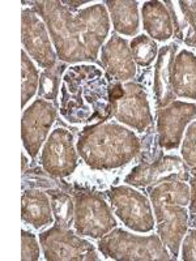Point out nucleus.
<instances>
[{
	"label": "nucleus",
	"mask_w": 196,
	"mask_h": 261,
	"mask_svg": "<svg viewBox=\"0 0 196 261\" xmlns=\"http://www.w3.org/2000/svg\"><path fill=\"white\" fill-rule=\"evenodd\" d=\"M47 27L58 59L67 64L98 63V53L110 32V16L104 4L72 12L58 0L30 2Z\"/></svg>",
	"instance_id": "nucleus-1"
},
{
	"label": "nucleus",
	"mask_w": 196,
	"mask_h": 261,
	"mask_svg": "<svg viewBox=\"0 0 196 261\" xmlns=\"http://www.w3.org/2000/svg\"><path fill=\"white\" fill-rule=\"evenodd\" d=\"M106 74L92 64L68 67L60 86V115L71 124L104 123L113 118Z\"/></svg>",
	"instance_id": "nucleus-2"
},
{
	"label": "nucleus",
	"mask_w": 196,
	"mask_h": 261,
	"mask_svg": "<svg viewBox=\"0 0 196 261\" xmlns=\"http://www.w3.org/2000/svg\"><path fill=\"white\" fill-rule=\"evenodd\" d=\"M76 149L92 170H115L140 154L141 140L134 130L115 122L94 123L81 129Z\"/></svg>",
	"instance_id": "nucleus-3"
},
{
	"label": "nucleus",
	"mask_w": 196,
	"mask_h": 261,
	"mask_svg": "<svg viewBox=\"0 0 196 261\" xmlns=\"http://www.w3.org/2000/svg\"><path fill=\"white\" fill-rule=\"evenodd\" d=\"M149 199L155 208L158 237L169 249L173 258H178L182 241L188 230L190 186L182 180H167L148 187Z\"/></svg>",
	"instance_id": "nucleus-4"
},
{
	"label": "nucleus",
	"mask_w": 196,
	"mask_h": 261,
	"mask_svg": "<svg viewBox=\"0 0 196 261\" xmlns=\"http://www.w3.org/2000/svg\"><path fill=\"white\" fill-rule=\"evenodd\" d=\"M98 249L105 257L119 261H167L173 258L158 234L140 237L119 227L98 239Z\"/></svg>",
	"instance_id": "nucleus-5"
},
{
	"label": "nucleus",
	"mask_w": 196,
	"mask_h": 261,
	"mask_svg": "<svg viewBox=\"0 0 196 261\" xmlns=\"http://www.w3.org/2000/svg\"><path fill=\"white\" fill-rule=\"evenodd\" d=\"M145 89V86L134 81L125 84L110 81L109 84V99L113 106V116L119 123L141 134L153 125V115Z\"/></svg>",
	"instance_id": "nucleus-6"
},
{
	"label": "nucleus",
	"mask_w": 196,
	"mask_h": 261,
	"mask_svg": "<svg viewBox=\"0 0 196 261\" xmlns=\"http://www.w3.org/2000/svg\"><path fill=\"white\" fill-rule=\"evenodd\" d=\"M72 196L75 200L74 228L79 235L101 239L116 227L118 223L113 211L100 193L76 190Z\"/></svg>",
	"instance_id": "nucleus-7"
},
{
	"label": "nucleus",
	"mask_w": 196,
	"mask_h": 261,
	"mask_svg": "<svg viewBox=\"0 0 196 261\" xmlns=\"http://www.w3.org/2000/svg\"><path fill=\"white\" fill-rule=\"evenodd\" d=\"M106 195L115 216L128 228L137 232H151L155 228L152 202L145 195L128 186H114Z\"/></svg>",
	"instance_id": "nucleus-8"
},
{
	"label": "nucleus",
	"mask_w": 196,
	"mask_h": 261,
	"mask_svg": "<svg viewBox=\"0 0 196 261\" xmlns=\"http://www.w3.org/2000/svg\"><path fill=\"white\" fill-rule=\"evenodd\" d=\"M43 256L47 261H98V253L90 242L72 230L59 226L39 234Z\"/></svg>",
	"instance_id": "nucleus-9"
},
{
	"label": "nucleus",
	"mask_w": 196,
	"mask_h": 261,
	"mask_svg": "<svg viewBox=\"0 0 196 261\" xmlns=\"http://www.w3.org/2000/svg\"><path fill=\"white\" fill-rule=\"evenodd\" d=\"M39 161L42 169L53 178L71 176L79 165V153L75 148V137L71 130L63 127L55 128L42 148Z\"/></svg>",
	"instance_id": "nucleus-10"
},
{
	"label": "nucleus",
	"mask_w": 196,
	"mask_h": 261,
	"mask_svg": "<svg viewBox=\"0 0 196 261\" xmlns=\"http://www.w3.org/2000/svg\"><path fill=\"white\" fill-rule=\"evenodd\" d=\"M58 116L57 105L38 98L27 107L21 118V139L32 160L38 157Z\"/></svg>",
	"instance_id": "nucleus-11"
},
{
	"label": "nucleus",
	"mask_w": 196,
	"mask_h": 261,
	"mask_svg": "<svg viewBox=\"0 0 196 261\" xmlns=\"http://www.w3.org/2000/svg\"><path fill=\"white\" fill-rule=\"evenodd\" d=\"M21 42L24 50L41 68H53L58 64V55L53 47L50 33L33 7L21 12Z\"/></svg>",
	"instance_id": "nucleus-12"
},
{
	"label": "nucleus",
	"mask_w": 196,
	"mask_h": 261,
	"mask_svg": "<svg viewBox=\"0 0 196 261\" xmlns=\"http://www.w3.org/2000/svg\"><path fill=\"white\" fill-rule=\"evenodd\" d=\"M190 175V167L182 158L162 154L152 162H140L126 176L125 183L134 187L148 188L167 180L187 181Z\"/></svg>",
	"instance_id": "nucleus-13"
},
{
	"label": "nucleus",
	"mask_w": 196,
	"mask_h": 261,
	"mask_svg": "<svg viewBox=\"0 0 196 261\" xmlns=\"http://www.w3.org/2000/svg\"><path fill=\"white\" fill-rule=\"evenodd\" d=\"M196 118V103L174 101L169 106L158 109L156 130L158 145L165 150L179 148L184 129Z\"/></svg>",
	"instance_id": "nucleus-14"
},
{
	"label": "nucleus",
	"mask_w": 196,
	"mask_h": 261,
	"mask_svg": "<svg viewBox=\"0 0 196 261\" xmlns=\"http://www.w3.org/2000/svg\"><path fill=\"white\" fill-rule=\"evenodd\" d=\"M101 65L109 81H128L137 72L130 43L116 33L102 46Z\"/></svg>",
	"instance_id": "nucleus-15"
},
{
	"label": "nucleus",
	"mask_w": 196,
	"mask_h": 261,
	"mask_svg": "<svg viewBox=\"0 0 196 261\" xmlns=\"http://www.w3.org/2000/svg\"><path fill=\"white\" fill-rule=\"evenodd\" d=\"M177 51H178L177 43L162 46L158 50V57L156 59L155 72H153V94H155L157 110L169 106L172 102L176 101L177 95L172 89L170 77H172V65Z\"/></svg>",
	"instance_id": "nucleus-16"
},
{
	"label": "nucleus",
	"mask_w": 196,
	"mask_h": 261,
	"mask_svg": "<svg viewBox=\"0 0 196 261\" xmlns=\"http://www.w3.org/2000/svg\"><path fill=\"white\" fill-rule=\"evenodd\" d=\"M21 218L37 230L55 222L48 193L41 188H28L22 191Z\"/></svg>",
	"instance_id": "nucleus-17"
},
{
	"label": "nucleus",
	"mask_w": 196,
	"mask_h": 261,
	"mask_svg": "<svg viewBox=\"0 0 196 261\" xmlns=\"http://www.w3.org/2000/svg\"><path fill=\"white\" fill-rule=\"evenodd\" d=\"M170 84L174 94L179 98L196 101V55L188 50H181L172 65Z\"/></svg>",
	"instance_id": "nucleus-18"
},
{
	"label": "nucleus",
	"mask_w": 196,
	"mask_h": 261,
	"mask_svg": "<svg viewBox=\"0 0 196 261\" xmlns=\"http://www.w3.org/2000/svg\"><path fill=\"white\" fill-rule=\"evenodd\" d=\"M143 28L152 39L169 41L174 36L172 16L162 2H145L141 7Z\"/></svg>",
	"instance_id": "nucleus-19"
},
{
	"label": "nucleus",
	"mask_w": 196,
	"mask_h": 261,
	"mask_svg": "<svg viewBox=\"0 0 196 261\" xmlns=\"http://www.w3.org/2000/svg\"><path fill=\"white\" fill-rule=\"evenodd\" d=\"M105 4L116 34L136 36L139 32V3L135 0H107Z\"/></svg>",
	"instance_id": "nucleus-20"
},
{
	"label": "nucleus",
	"mask_w": 196,
	"mask_h": 261,
	"mask_svg": "<svg viewBox=\"0 0 196 261\" xmlns=\"http://www.w3.org/2000/svg\"><path fill=\"white\" fill-rule=\"evenodd\" d=\"M165 6L169 9L172 16L173 27H174V37L178 41H183L188 47H195L196 45V21L188 12L184 6L183 0L181 2H170L166 0Z\"/></svg>",
	"instance_id": "nucleus-21"
},
{
	"label": "nucleus",
	"mask_w": 196,
	"mask_h": 261,
	"mask_svg": "<svg viewBox=\"0 0 196 261\" xmlns=\"http://www.w3.org/2000/svg\"><path fill=\"white\" fill-rule=\"evenodd\" d=\"M46 192L50 196L55 225L64 228L71 227V225H74L75 218L74 196L62 188H50V190H46Z\"/></svg>",
	"instance_id": "nucleus-22"
},
{
	"label": "nucleus",
	"mask_w": 196,
	"mask_h": 261,
	"mask_svg": "<svg viewBox=\"0 0 196 261\" xmlns=\"http://www.w3.org/2000/svg\"><path fill=\"white\" fill-rule=\"evenodd\" d=\"M21 77H22V84H21V106L25 109L28 102L32 99L36 93L38 92L39 88V74L38 69L32 62L27 51H21Z\"/></svg>",
	"instance_id": "nucleus-23"
},
{
	"label": "nucleus",
	"mask_w": 196,
	"mask_h": 261,
	"mask_svg": "<svg viewBox=\"0 0 196 261\" xmlns=\"http://www.w3.org/2000/svg\"><path fill=\"white\" fill-rule=\"evenodd\" d=\"M68 65L67 63L59 62L53 68L45 69L39 77L38 98L51 101L57 105L58 95H59L60 80H63V74L67 71Z\"/></svg>",
	"instance_id": "nucleus-24"
},
{
	"label": "nucleus",
	"mask_w": 196,
	"mask_h": 261,
	"mask_svg": "<svg viewBox=\"0 0 196 261\" xmlns=\"http://www.w3.org/2000/svg\"><path fill=\"white\" fill-rule=\"evenodd\" d=\"M130 48L135 63L143 68H148L157 59L158 46L155 39L145 34H140L130 42Z\"/></svg>",
	"instance_id": "nucleus-25"
},
{
	"label": "nucleus",
	"mask_w": 196,
	"mask_h": 261,
	"mask_svg": "<svg viewBox=\"0 0 196 261\" xmlns=\"http://www.w3.org/2000/svg\"><path fill=\"white\" fill-rule=\"evenodd\" d=\"M182 160L188 167H196V120L190 123L182 141Z\"/></svg>",
	"instance_id": "nucleus-26"
},
{
	"label": "nucleus",
	"mask_w": 196,
	"mask_h": 261,
	"mask_svg": "<svg viewBox=\"0 0 196 261\" xmlns=\"http://www.w3.org/2000/svg\"><path fill=\"white\" fill-rule=\"evenodd\" d=\"M38 239L32 231L22 228L21 230V260L37 261L39 260L41 249H39Z\"/></svg>",
	"instance_id": "nucleus-27"
},
{
	"label": "nucleus",
	"mask_w": 196,
	"mask_h": 261,
	"mask_svg": "<svg viewBox=\"0 0 196 261\" xmlns=\"http://www.w3.org/2000/svg\"><path fill=\"white\" fill-rule=\"evenodd\" d=\"M182 260L196 261V227L187 230L182 241Z\"/></svg>",
	"instance_id": "nucleus-28"
},
{
	"label": "nucleus",
	"mask_w": 196,
	"mask_h": 261,
	"mask_svg": "<svg viewBox=\"0 0 196 261\" xmlns=\"http://www.w3.org/2000/svg\"><path fill=\"white\" fill-rule=\"evenodd\" d=\"M190 204H188V225L196 227V176L190 178Z\"/></svg>",
	"instance_id": "nucleus-29"
},
{
	"label": "nucleus",
	"mask_w": 196,
	"mask_h": 261,
	"mask_svg": "<svg viewBox=\"0 0 196 261\" xmlns=\"http://www.w3.org/2000/svg\"><path fill=\"white\" fill-rule=\"evenodd\" d=\"M62 3L64 4V6L67 7L69 11H72V12H76V9H78L79 7L83 6V4L89 3V2H88V0H84V2H68V0H63Z\"/></svg>",
	"instance_id": "nucleus-30"
},
{
	"label": "nucleus",
	"mask_w": 196,
	"mask_h": 261,
	"mask_svg": "<svg viewBox=\"0 0 196 261\" xmlns=\"http://www.w3.org/2000/svg\"><path fill=\"white\" fill-rule=\"evenodd\" d=\"M183 3L196 21V0H183Z\"/></svg>",
	"instance_id": "nucleus-31"
},
{
	"label": "nucleus",
	"mask_w": 196,
	"mask_h": 261,
	"mask_svg": "<svg viewBox=\"0 0 196 261\" xmlns=\"http://www.w3.org/2000/svg\"><path fill=\"white\" fill-rule=\"evenodd\" d=\"M21 160H22V174H25V172L28 171V169H29V161H28V157L25 155V153H22L21 154Z\"/></svg>",
	"instance_id": "nucleus-32"
},
{
	"label": "nucleus",
	"mask_w": 196,
	"mask_h": 261,
	"mask_svg": "<svg viewBox=\"0 0 196 261\" xmlns=\"http://www.w3.org/2000/svg\"><path fill=\"white\" fill-rule=\"evenodd\" d=\"M190 174L192 176H196V167H191V169H190Z\"/></svg>",
	"instance_id": "nucleus-33"
},
{
	"label": "nucleus",
	"mask_w": 196,
	"mask_h": 261,
	"mask_svg": "<svg viewBox=\"0 0 196 261\" xmlns=\"http://www.w3.org/2000/svg\"><path fill=\"white\" fill-rule=\"evenodd\" d=\"M195 48H196V45H195Z\"/></svg>",
	"instance_id": "nucleus-34"
}]
</instances>
